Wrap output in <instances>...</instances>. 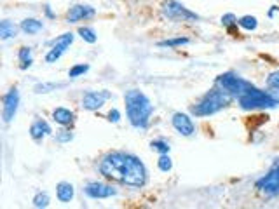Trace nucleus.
<instances>
[{"label":"nucleus","instance_id":"1","mask_svg":"<svg viewBox=\"0 0 279 209\" xmlns=\"http://www.w3.org/2000/svg\"><path fill=\"white\" fill-rule=\"evenodd\" d=\"M100 173L106 179L122 183V185L142 188L147 183V169L138 157L126 152L106 153L100 162Z\"/></svg>","mask_w":279,"mask_h":209},{"label":"nucleus","instance_id":"2","mask_svg":"<svg viewBox=\"0 0 279 209\" xmlns=\"http://www.w3.org/2000/svg\"><path fill=\"white\" fill-rule=\"evenodd\" d=\"M124 101H126V115L131 126L136 129L149 127L150 117L154 113V105L150 103L147 94H143L140 89H129L124 96Z\"/></svg>","mask_w":279,"mask_h":209},{"label":"nucleus","instance_id":"3","mask_svg":"<svg viewBox=\"0 0 279 209\" xmlns=\"http://www.w3.org/2000/svg\"><path fill=\"white\" fill-rule=\"evenodd\" d=\"M232 100H234L232 94H229L225 89H222V87H215V89L208 91V93L190 108V112L196 117L215 115L220 110L227 108V106L232 103Z\"/></svg>","mask_w":279,"mask_h":209},{"label":"nucleus","instance_id":"4","mask_svg":"<svg viewBox=\"0 0 279 209\" xmlns=\"http://www.w3.org/2000/svg\"><path fill=\"white\" fill-rule=\"evenodd\" d=\"M237 103L243 110H270L279 106V98L276 94L258 89L251 84L243 94L237 96Z\"/></svg>","mask_w":279,"mask_h":209},{"label":"nucleus","instance_id":"5","mask_svg":"<svg viewBox=\"0 0 279 209\" xmlns=\"http://www.w3.org/2000/svg\"><path fill=\"white\" fill-rule=\"evenodd\" d=\"M163 16L175 23H185V21H199V16L196 13H192L190 9H187L183 4L176 2V0H168L163 4Z\"/></svg>","mask_w":279,"mask_h":209},{"label":"nucleus","instance_id":"6","mask_svg":"<svg viewBox=\"0 0 279 209\" xmlns=\"http://www.w3.org/2000/svg\"><path fill=\"white\" fill-rule=\"evenodd\" d=\"M216 84H218L222 89H225L229 94H232L234 98H237L239 94H243L244 91L251 86V82H248L246 79L236 75V73H232V72L222 73V75L216 79Z\"/></svg>","mask_w":279,"mask_h":209},{"label":"nucleus","instance_id":"7","mask_svg":"<svg viewBox=\"0 0 279 209\" xmlns=\"http://www.w3.org/2000/svg\"><path fill=\"white\" fill-rule=\"evenodd\" d=\"M256 190L267 197H277L279 195V164L274 166L267 174H263L255 183Z\"/></svg>","mask_w":279,"mask_h":209},{"label":"nucleus","instance_id":"8","mask_svg":"<svg viewBox=\"0 0 279 209\" xmlns=\"http://www.w3.org/2000/svg\"><path fill=\"white\" fill-rule=\"evenodd\" d=\"M18 106H20V91L16 87L9 89L4 94V106H2V119L6 124H9L14 119L18 112Z\"/></svg>","mask_w":279,"mask_h":209},{"label":"nucleus","instance_id":"9","mask_svg":"<svg viewBox=\"0 0 279 209\" xmlns=\"http://www.w3.org/2000/svg\"><path fill=\"white\" fill-rule=\"evenodd\" d=\"M73 44V34H63L61 37H58L56 40H53V47L49 49V53L46 54V61L47 63H54L58 61L67 49Z\"/></svg>","mask_w":279,"mask_h":209},{"label":"nucleus","instance_id":"10","mask_svg":"<svg viewBox=\"0 0 279 209\" xmlns=\"http://www.w3.org/2000/svg\"><path fill=\"white\" fill-rule=\"evenodd\" d=\"M112 94L108 91H87L82 96V108L94 112V110H100L105 105L106 100H110Z\"/></svg>","mask_w":279,"mask_h":209},{"label":"nucleus","instance_id":"11","mask_svg":"<svg viewBox=\"0 0 279 209\" xmlns=\"http://www.w3.org/2000/svg\"><path fill=\"white\" fill-rule=\"evenodd\" d=\"M84 193L87 197H91V199H108V197L117 195V190L112 185L93 181V183H87L86 188H84Z\"/></svg>","mask_w":279,"mask_h":209},{"label":"nucleus","instance_id":"12","mask_svg":"<svg viewBox=\"0 0 279 209\" xmlns=\"http://www.w3.org/2000/svg\"><path fill=\"white\" fill-rule=\"evenodd\" d=\"M171 122H173V127L182 134V136H192V134L196 133V126H194L192 119H190L187 113H182V112L175 113Z\"/></svg>","mask_w":279,"mask_h":209},{"label":"nucleus","instance_id":"13","mask_svg":"<svg viewBox=\"0 0 279 209\" xmlns=\"http://www.w3.org/2000/svg\"><path fill=\"white\" fill-rule=\"evenodd\" d=\"M94 14H96L94 7L79 4V6L70 7V11L67 14V20H68V23H77V21H82V20H91Z\"/></svg>","mask_w":279,"mask_h":209},{"label":"nucleus","instance_id":"14","mask_svg":"<svg viewBox=\"0 0 279 209\" xmlns=\"http://www.w3.org/2000/svg\"><path fill=\"white\" fill-rule=\"evenodd\" d=\"M53 119L56 124H60V126H72L73 122H75V113L72 112V110L65 108V106H58V108L53 110Z\"/></svg>","mask_w":279,"mask_h":209},{"label":"nucleus","instance_id":"15","mask_svg":"<svg viewBox=\"0 0 279 209\" xmlns=\"http://www.w3.org/2000/svg\"><path fill=\"white\" fill-rule=\"evenodd\" d=\"M51 134V126L42 119H37L34 124L30 126V136L35 139V141H40L46 136Z\"/></svg>","mask_w":279,"mask_h":209},{"label":"nucleus","instance_id":"16","mask_svg":"<svg viewBox=\"0 0 279 209\" xmlns=\"http://www.w3.org/2000/svg\"><path fill=\"white\" fill-rule=\"evenodd\" d=\"M73 193H75V190H73L72 183L61 181L60 185L56 186V197H58V200L63 204H67L73 199Z\"/></svg>","mask_w":279,"mask_h":209},{"label":"nucleus","instance_id":"17","mask_svg":"<svg viewBox=\"0 0 279 209\" xmlns=\"http://www.w3.org/2000/svg\"><path fill=\"white\" fill-rule=\"evenodd\" d=\"M20 28L27 35H35V34H39V32L44 28V23H42V21H39V20H34V18H28V20L21 21Z\"/></svg>","mask_w":279,"mask_h":209},{"label":"nucleus","instance_id":"18","mask_svg":"<svg viewBox=\"0 0 279 209\" xmlns=\"http://www.w3.org/2000/svg\"><path fill=\"white\" fill-rule=\"evenodd\" d=\"M18 34V27L14 23H11L9 20H4L0 23V39L7 40V39H13Z\"/></svg>","mask_w":279,"mask_h":209},{"label":"nucleus","instance_id":"19","mask_svg":"<svg viewBox=\"0 0 279 209\" xmlns=\"http://www.w3.org/2000/svg\"><path fill=\"white\" fill-rule=\"evenodd\" d=\"M18 58H20V67L23 70L30 68L32 63H34V58H32V49L30 47H21L20 53H18Z\"/></svg>","mask_w":279,"mask_h":209},{"label":"nucleus","instance_id":"20","mask_svg":"<svg viewBox=\"0 0 279 209\" xmlns=\"http://www.w3.org/2000/svg\"><path fill=\"white\" fill-rule=\"evenodd\" d=\"M237 25L246 32H253V30H256V27H258V20H256L255 16H243L237 20Z\"/></svg>","mask_w":279,"mask_h":209},{"label":"nucleus","instance_id":"21","mask_svg":"<svg viewBox=\"0 0 279 209\" xmlns=\"http://www.w3.org/2000/svg\"><path fill=\"white\" fill-rule=\"evenodd\" d=\"M190 40L187 39V37H178V39H168V40H163V42H159V47H170V49H173V47H182V46H187Z\"/></svg>","mask_w":279,"mask_h":209},{"label":"nucleus","instance_id":"22","mask_svg":"<svg viewBox=\"0 0 279 209\" xmlns=\"http://www.w3.org/2000/svg\"><path fill=\"white\" fill-rule=\"evenodd\" d=\"M157 166H159L161 171L168 173V171H171V167H173V160L170 159V155H168V153H161L159 160H157Z\"/></svg>","mask_w":279,"mask_h":209},{"label":"nucleus","instance_id":"23","mask_svg":"<svg viewBox=\"0 0 279 209\" xmlns=\"http://www.w3.org/2000/svg\"><path fill=\"white\" fill-rule=\"evenodd\" d=\"M65 84H37L35 86V93L37 94H44V93H51V91H56L58 87H63Z\"/></svg>","mask_w":279,"mask_h":209},{"label":"nucleus","instance_id":"24","mask_svg":"<svg viewBox=\"0 0 279 209\" xmlns=\"http://www.w3.org/2000/svg\"><path fill=\"white\" fill-rule=\"evenodd\" d=\"M79 35L82 37V40H86V42H89V44H94L96 42V39H98V35L94 34V30L93 28H87V27H82L79 30Z\"/></svg>","mask_w":279,"mask_h":209},{"label":"nucleus","instance_id":"25","mask_svg":"<svg viewBox=\"0 0 279 209\" xmlns=\"http://www.w3.org/2000/svg\"><path fill=\"white\" fill-rule=\"evenodd\" d=\"M87 70H89V65H75V67L68 70V77L70 79H77V77L84 75Z\"/></svg>","mask_w":279,"mask_h":209},{"label":"nucleus","instance_id":"26","mask_svg":"<svg viewBox=\"0 0 279 209\" xmlns=\"http://www.w3.org/2000/svg\"><path fill=\"white\" fill-rule=\"evenodd\" d=\"M222 25L225 28H229V30H232L234 27H237V18L234 16L232 13H227L222 16Z\"/></svg>","mask_w":279,"mask_h":209},{"label":"nucleus","instance_id":"27","mask_svg":"<svg viewBox=\"0 0 279 209\" xmlns=\"http://www.w3.org/2000/svg\"><path fill=\"white\" fill-rule=\"evenodd\" d=\"M150 148L156 150V152H159V153L170 152V145H168L166 141H163V139H156V141H152L150 143Z\"/></svg>","mask_w":279,"mask_h":209},{"label":"nucleus","instance_id":"28","mask_svg":"<svg viewBox=\"0 0 279 209\" xmlns=\"http://www.w3.org/2000/svg\"><path fill=\"white\" fill-rule=\"evenodd\" d=\"M34 206L35 207H47L49 206V195L47 193H37L34 197Z\"/></svg>","mask_w":279,"mask_h":209},{"label":"nucleus","instance_id":"29","mask_svg":"<svg viewBox=\"0 0 279 209\" xmlns=\"http://www.w3.org/2000/svg\"><path fill=\"white\" fill-rule=\"evenodd\" d=\"M267 86H269L270 89H274V91H277L279 93V70L272 72L269 77H267Z\"/></svg>","mask_w":279,"mask_h":209},{"label":"nucleus","instance_id":"30","mask_svg":"<svg viewBox=\"0 0 279 209\" xmlns=\"http://www.w3.org/2000/svg\"><path fill=\"white\" fill-rule=\"evenodd\" d=\"M72 138H73V134L70 133V131H61V133L56 136V139L60 143H68V141H72Z\"/></svg>","mask_w":279,"mask_h":209},{"label":"nucleus","instance_id":"31","mask_svg":"<svg viewBox=\"0 0 279 209\" xmlns=\"http://www.w3.org/2000/svg\"><path fill=\"white\" fill-rule=\"evenodd\" d=\"M108 120H110V122H113V124L119 122V120H120V113H119V110H115V108L110 110V112H108Z\"/></svg>","mask_w":279,"mask_h":209},{"label":"nucleus","instance_id":"32","mask_svg":"<svg viewBox=\"0 0 279 209\" xmlns=\"http://www.w3.org/2000/svg\"><path fill=\"white\" fill-rule=\"evenodd\" d=\"M46 16H47V18H56V14H54L53 11H51L49 6H46Z\"/></svg>","mask_w":279,"mask_h":209},{"label":"nucleus","instance_id":"33","mask_svg":"<svg viewBox=\"0 0 279 209\" xmlns=\"http://www.w3.org/2000/svg\"><path fill=\"white\" fill-rule=\"evenodd\" d=\"M277 11H279V7L277 6H272V9L269 11V18H274V14H276Z\"/></svg>","mask_w":279,"mask_h":209}]
</instances>
